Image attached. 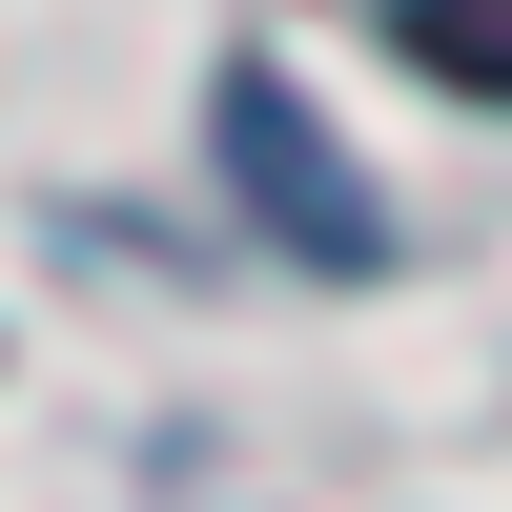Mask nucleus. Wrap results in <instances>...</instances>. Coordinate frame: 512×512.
<instances>
[{"instance_id":"nucleus-1","label":"nucleus","mask_w":512,"mask_h":512,"mask_svg":"<svg viewBox=\"0 0 512 512\" xmlns=\"http://www.w3.org/2000/svg\"><path fill=\"white\" fill-rule=\"evenodd\" d=\"M226 144L267 164V205H287V226H308V246H369V226H349V185H328V164H308V123H287V82H267V62L226 82Z\"/></svg>"},{"instance_id":"nucleus-2","label":"nucleus","mask_w":512,"mask_h":512,"mask_svg":"<svg viewBox=\"0 0 512 512\" xmlns=\"http://www.w3.org/2000/svg\"><path fill=\"white\" fill-rule=\"evenodd\" d=\"M390 21H410V62H431V82L512 103V0H390Z\"/></svg>"}]
</instances>
